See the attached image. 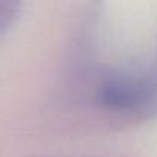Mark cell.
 Returning a JSON list of instances; mask_svg holds the SVG:
<instances>
[{
	"label": "cell",
	"instance_id": "6da1fadb",
	"mask_svg": "<svg viewBox=\"0 0 157 157\" xmlns=\"http://www.w3.org/2000/svg\"><path fill=\"white\" fill-rule=\"evenodd\" d=\"M94 99L108 113L149 117L157 113V69L108 68L99 74Z\"/></svg>",
	"mask_w": 157,
	"mask_h": 157
}]
</instances>
